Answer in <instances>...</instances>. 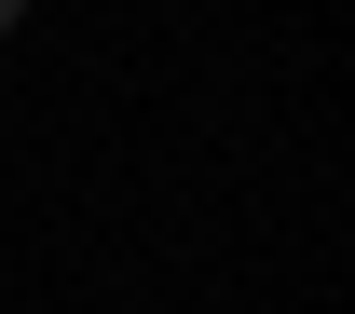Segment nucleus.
Listing matches in <instances>:
<instances>
[{
    "instance_id": "f257e3e1",
    "label": "nucleus",
    "mask_w": 355,
    "mask_h": 314,
    "mask_svg": "<svg viewBox=\"0 0 355 314\" xmlns=\"http://www.w3.org/2000/svg\"><path fill=\"white\" fill-rule=\"evenodd\" d=\"M14 28H28V0H0V42H14Z\"/></svg>"
}]
</instances>
